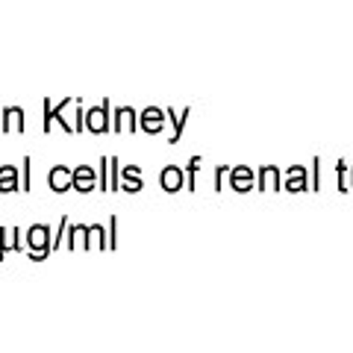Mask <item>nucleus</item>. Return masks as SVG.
Wrapping results in <instances>:
<instances>
[]
</instances>
